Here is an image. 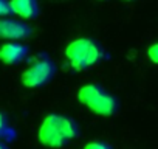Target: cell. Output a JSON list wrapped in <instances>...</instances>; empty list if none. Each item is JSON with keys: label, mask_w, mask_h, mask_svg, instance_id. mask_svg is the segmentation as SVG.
Returning <instances> with one entry per match:
<instances>
[{"label": "cell", "mask_w": 158, "mask_h": 149, "mask_svg": "<svg viewBox=\"0 0 158 149\" xmlns=\"http://www.w3.org/2000/svg\"><path fill=\"white\" fill-rule=\"evenodd\" d=\"M77 134L76 123L64 115L50 113L39 127V141L48 147H62Z\"/></svg>", "instance_id": "6da1fadb"}, {"label": "cell", "mask_w": 158, "mask_h": 149, "mask_svg": "<svg viewBox=\"0 0 158 149\" xmlns=\"http://www.w3.org/2000/svg\"><path fill=\"white\" fill-rule=\"evenodd\" d=\"M65 57L68 59L70 65L74 70L81 71V70H85V68L101 62V59L104 57V51L92 39L79 37L67 45Z\"/></svg>", "instance_id": "7a4b0ae2"}, {"label": "cell", "mask_w": 158, "mask_h": 149, "mask_svg": "<svg viewBox=\"0 0 158 149\" xmlns=\"http://www.w3.org/2000/svg\"><path fill=\"white\" fill-rule=\"evenodd\" d=\"M77 100L99 117H112L118 109V101L115 96L107 93L102 87L96 84H85L77 90Z\"/></svg>", "instance_id": "3957f363"}, {"label": "cell", "mask_w": 158, "mask_h": 149, "mask_svg": "<svg viewBox=\"0 0 158 149\" xmlns=\"http://www.w3.org/2000/svg\"><path fill=\"white\" fill-rule=\"evenodd\" d=\"M54 71H56L54 64L50 59H37L33 64H30L27 70H23L20 79L25 87L36 89L47 84L53 78Z\"/></svg>", "instance_id": "277c9868"}, {"label": "cell", "mask_w": 158, "mask_h": 149, "mask_svg": "<svg viewBox=\"0 0 158 149\" xmlns=\"http://www.w3.org/2000/svg\"><path fill=\"white\" fill-rule=\"evenodd\" d=\"M31 34L30 25H27L22 20L16 19H0V39L3 40H20Z\"/></svg>", "instance_id": "5b68a950"}, {"label": "cell", "mask_w": 158, "mask_h": 149, "mask_svg": "<svg viewBox=\"0 0 158 149\" xmlns=\"http://www.w3.org/2000/svg\"><path fill=\"white\" fill-rule=\"evenodd\" d=\"M28 56V47L17 40H10L0 47V62L5 65H16Z\"/></svg>", "instance_id": "8992f818"}, {"label": "cell", "mask_w": 158, "mask_h": 149, "mask_svg": "<svg viewBox=\"0 0 158 149\" xmlns=\"http://www.w3.org/2000/svg\"><path fill=\"white\" fill-rule=\"evenodd\" d=\"M13 14H16L20 19L31 20L36 19L39 14V3L37 0H10Z\"/></svg>", "instance_id": "52a82bcc"}, {"label": "cell", "mask_w": 158, "mask_h": 149, "mask_svg": "<svg viewBox=\"0 0 158 149\" xmlns=\"http://www.w3.org/2000/svg\"><path fill=\"white\" fill-rule=\"evenodd\" d=\"M13 135H14V132L10 127L8 118L5 117V113L0 112V140H11Z\"/></svg>", "instance_id": "ba28073f"}, {"label": "cell", "mask_w": 158, "mask_h": 149, "mask_svg": "<svg viewBox=\"0 0 158 149\" xmlns=\"http://www.w3.org/2000/svg\"><path fill=\"white\" fill-rule=\"evenodd\" d=\"M13 14V10H11V2L10 0H0V19L2 17H6Z\"/></svg>", "instance_id": "9c48e42d"}, {"label": "cell", "mask_w": 158, "mask_h": 149, "mask_svg": "<svg viewBox=\"0 0 158 149\" xmlns=\"http://www.w3.org/2000/svg\"><path fill=\"white\" fill-rule=\"evenodd\" d=\"M147 57L150 59V62L158 64V42L147 48Z\"/></svg>", "instance_id": "30bf717a"}, {"label": "cell", "mask_w": 158, "mask_h": 149, "mask_svg": "<svg viewBox=\"0 0 158 149\" xmlns=\"http://www.w3.org/2000/svg\"><path fill=\"white\" fill-rule=\"evenodd\" d=\"M82 149H112V147L107 143H102V141H90Z\"/></svg>", "instance_id": "8fae6325"}, {"label": "cell", "mask_w": 158, "mask_h": 149, "mask_svg": "<svg viewBox=\"0 0 158 149\" xmlns=\"http://www.w3.org/2000/svg\"><path fill=\"white\" fill-rule=\"evenodd\" d=\"M0 149H8V146H6L3 141H0Z\"/></svg>", "instance_id": "7c38bea8"}, {"label": "cell", "mask_w": 158, "mask_h": 149, "mask_svg": "<svg viewBox=\"0 0 158 149\" xmlns=\"http://www.w3.org/2000/svg\"><path fill=\"white\" fill-rule=\"evenodd\" d=\"M127 2H129V0H127Z\"/></svg>", "instance_id": "4fadbf2b"}]
</instances>
